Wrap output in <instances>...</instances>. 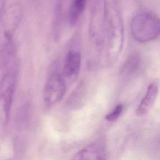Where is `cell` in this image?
<instances>
[{"mask_svg": "<svg viewBox=\"0 0 160 160\" xmlns=\"http://www.w3.org/2000/svg\"><path fill=\"white\" fill-rule=\"evenodd\" d=\"M132 36L137 41L146 42L160 35V19L148 12L137 14L130 26Z\"/></svg>", "mask_w": 160, "mask_h": 160, "instance_id": "6da1fadb", "label": "cell"}, {"mask_svg": "<svg viewBox=\"0 0 160 160\" xmlns=\"http://www.w3.org/2000/svg\"><path fill=\"white\" fill-rule=\"evenodd\" d=\"M23 10L19 4H13L4 10L0 18V56L11 41L22 19Z\"/></svg>", "mask_w": 160, "mask_h": 160, "instance_id": "7a4b0ae2", "label": "cell"}, {"mask_svg": "<svg viewBox=\"0 0 160 160\" xmlns=\"http://www.w3.org/2000/svg\"><path fill=\"white\" fill-rule=\"evenodd\" d=\"M66 91V83L64 77L54 73L47 79L43 91V99L45 105L51 107L59 102Z\"/></svg>", "mask_w": 160, "mask_h": 160, "instance_id": "3957f363", "label": "cell"}, {"mask_svg": "<svg viewBox=\"0 0 160 160\" xmlns=\"http://www.w3.org/2000/svg\"><path fill=\"white\" fill-rule=\"evenodd\" d=\"M15 85V77L11 74L4 76L0 83V122L4 124L9 118Z\"/></svg>", "mask_w": 160, "mask_h": 160, "instance_id": "277c9868", "label": "cell"}, {"mask_svg": "<svg viewBox=\"0 0 160 160\" xmlns=\"http://www.w3.org/2000/svg\"><path fill=\"white\" fill-rule=\"evenodd\" d=\"M71 160H107L106 151L102 143L94 142L77 152Z\"/></svg>", "mask_w": 160, "mask_h": 160, "instance_id": "5b68a950", "label": "cell"}, {"mask_svg": "<svg viewBox=\"0 0 160 160\" xmlns=\"http://www.w3.org/2000/svg\"><path fill=\"white\" fill-rule=\"evenodd\" d=\"M81 65V56L79 52L71 50L66 54L62 73L64 79L69 81L76 79L80 71Z\"/></svg>", "mask_w": 160, "mask_h": 160, "instance_id": "8992f818", "label": "cell"}, {"mask_svg": "<svg viewBox=\"0 0 160 160\" xmlns=\"http://www.w3.org/2000/svg\"><path fill=\"white\" fill-rule=\"evenodd\" d=\"M158 92V86L157 84L153 82L148 86L144 98L136 109V114L138 116H143L150 111L156 101Z\"/></svg>", "mask_w": 160, "mask_h": 160, "instance_id": "52a82bcc", "label": "cell"}, {"mask_svg": "<svg viewBox=\"0 0 160 160\" xmlns=\"http://www.w3.org/2000/svg\"><path fill=\"white\" fill-rule=\"evenodd\" d=\"M88 0H73L70 7L69 19L71 24H74L82 13Z\"/></svg>", "mask_w": 160, "mask_h": 160, "instance_id": "ba28073f", "label": "cell"}, {"mask_svg": "<svg viewBox=\"0 0 160 160\" xmlns=\"http://www.w3.org/2000/svg\"><path fill=\"white\" fill-rule=\"evenodd\" d=\"M122 111H123V106L122 104L117 105L111 112L106 114L105 117L106 120L110 122L116 121L120 116Z\"/></svg>", "mask_w": 160, "mask_h": 160, "instance_id": "9c48e42d", "label": "cell"}, {"mask_svg": "<svg viewBox=\"0 0 160 160\" xmlns=\"http://www.w3.org/2000/svg\"><path fill=\"white\" fill-rule=\"evenodd\" d=\"M6 0H0V18L1 17L2 14H3L4 10V6L6 5Z\"/></svg>", "mask_w": 160, "mask_h": 160, "instance_id": "30bf717a", "label": "cell"}]
</instances>
